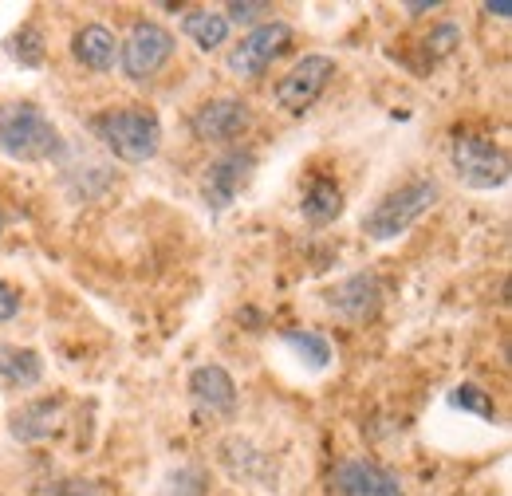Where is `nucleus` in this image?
<instances>
[{
  "label": "nucleus",
  "instance_id": "9",
  "mask_svg": "<svg viewBox=\"0 0 512 496\" xmlns=\"http://www.w3.org/2000/svg\"><path fill=\"white\" fill-rule=\"evenodd\" d=\"M249 123H253L249 103L229 99V95H221V99H205V103L190 115V130L201 138V142H237V138L249 130Z\"/></svg>",
  "mask_w": 512,
  "mask_h": 496
},
{
  "label": "nucleus",
  "instance_id": "21",
  "mask_svg": "<svg viewBox=\"0 0 512 496\" xmlns=\"http://www.w3.org/2000/svg\"><path fill=\"white\" fill-rule=\"evenodd\" d=\"M453 406L473 410V414H481V418H497V406H493V398H489L481 386H457V390H453Z\"/></svg>",
  "mask_w": 512,
  "mask_h": 496
},
{
  "label": "nucleus",
  "instance_id": "27",
  "mask_svg": "<svg viewBox=\"0 0 512 496\" xmlns=\"http://www.w3.org/2000/svg\"><path fill=\"white\" fill-rule=\"evenodd\" d=\"M0 233H4V213H0Z\"/></svg>",
  "mask_w": 512,
  "mask_h": 496
},
{
  "label": "nucleus",
  "instance_id": "14",
  "mask_svg": "<svg viewBox=\"0 0 512 496\" xmlns=\"http://www.w3.org/2000/svg\"><path fill=\"white\" fill-rule=\"evenodd\" d=\"M182 28H186V36H190L201 52H217L229 40V20L217 8H190L186 20H182Z\"/></svg>",
  "mask_w": 512,
  "mask_h": 496
},
{
  "label": "nucleus",
  "instance_id": "13",
  "mask_svg": "<svg viewBox=\"0 0 512 496\" xmlns=\"http://www.w3.org/2000/svg\"><path fill=\"white\" fill-rule=\"evenodd\" d=\"M71 52H75V60L83 63V67H91V71H111L115 60H119V40H115L111 28L87 24L83 32H75Z\"/></svg>",
  "mask_w": 512,
  "mask_h": 496
},
{
  "label": "nucleus",
  "instance_id": "4",
  "mask_svg": "<svg viewBox=\"0 0 512 496\" xmlns=\"http://www.w3.org/2000/svg\"><path fill=\"white\" fill-rule=\"evenodd\" d=\"M449 158H453V170L465 186L473 189H497L509 182V154L501 142H493L489 134H457L449 142Z\"/></svg>",
  "mask_w": 512,
  "mask_h": 496
},
{
  "label": "nucleus",
  "instance_id": "12",
  "mask_svg": "<svg viewBox=\"0 0 512 496\" xmlns=\"http://www.w3.org/2000/svg\"><path fill=\"white\" fill-rule=\"evenodd\" d=\"M190 394L209 414H233L237 410V386L221 367H197L190 374Z\"/></svg>",
  "mask_w": 512,
  "mask_h": 496
},
{
  "label": "nucleus",
  "instance_id": "23",
  "mask_svg": "<svg viewBox=\"0 0 512 496\" xmlns=\"http://www.w3.org/2000/svg\"><path fill=\"white\" fill-rule=\"evenodd\" d=\"M40 496H103L99 485H87V481H56V485H48Z\"/></svg>",
  "mask_w": 512,
  "mask_h": 496
},
{
  "label": "nucleus",
  "instance_id": "2",
  "mask_svg": "<svg viewBox=\"0 0 512 496\" xmlns=\"http://www.w3.org/2000/svg\"><path fill=\"white\" fill-rule=\"evenodd\" d=\"M95 134L127 166L150 162L158 154V146H162V123L146 107H115V111L99 115L95 119Z\"/></svg>",
  "mask_w": 512,
  "mask_h": 496
},
{
  "label": "nucleus",
  "instance_id": "6",
  "mask_svg": "<svg viewBox=\"0 0 512 496\" xmlns=\"http://www.w3.org/2000/svg\"><path fill=\"white\" fill-rule=\"evenodd\" d=\"M288 44H292V28L284 20H264L249 36H241V44L229 52V71L241 79H256L272 67V60L288 52Z\"/></svg>",
  "mask_w": 512,
  "mask_h": 496
},
{
  "label": "nucleus",
  "instance_id": "17",
  "mask_svg": "<svg viewBox=\"0 0 512 496\" xmlns=\"http://www.w3.org/2000/svg\"><path fill=\"white\" fill-rule=\"evenodd\" d=\"M56 406L60 402H32V406H24L16 418H12V434L20 437V441H36V437H48L56 426Z\"/></svg>",
  "mask_w": 512,
  "mask_h": 496
},
{
  "label": "nucleus",
  "instance_id": "1",
  "mask_svg": "<svg viewBox=\"0 0 512 496\" xmlns=\"http://www.w3.org/2000/svg\"><path fill=\"white\" fill-rule=\"evenodd\" d=\"M0 150L16 162H48L64 158V134L36 103H4L0 107Z\"/></svg>",
  "mask_w": 512,
  "mask_h": 496
},
{
  "label": "nucleus",
  "instance_id": "10",
  "mask_svg": "<svg viewBox=\"0 0 512 496\" xmlns=\"http://www.w3.org/2000/svg\"><path fill=\"white\" fill-rule=\"evenodd\" d=\"M253 170H256L253 150H229V154H221V158L205 170V201L221 213V209L233 205V197L245 189Z\"/></svg>",
  "mask_w": 512,
  "mask_h": 496
},
{
  "label": "nucleus",
  "instance_id": "3",
  "mask_svg": "<svg viewBox=\"0 0 512 496\" xmlns=\"http://www.w3.org/2000/svg\"><path fill=\"white\" fill-rule=\"evenodd\" d=\"M438 201V186L430 178H414L406 186L390 189L383 201L363 217V233L375 237V241H394L402 237L430 205Z\"/></svg>",
  "mask_w": 512,
  "mask_h": 496
},
{
  "label": "nucleus",
  "instance_id": "22",
  "mask_svg": "<svg viewBox=\"0 0 512 496\" xmlns=\"http://www.w3.org/2000/svg\"><path fill=\"white\" fill-rule=\"evenodd\" d=\"M264 16H272V4H253V0H237V4H229L225 8V20L233 24H260Z\"/></svg>",
  "mask_w": 512,
  "mask_h": 496
},
{
  "label": "nucleus",
  "instance_id": "25",
  "mask_svg": "<svg viewBox=\"0 0 512 496\" xmlns=\"http://www.w3.org/2000/svg\"><path fill=\"white\" fill-rule=\"evenodd\" d=\"M457 40H461L457 28H453V24H442V28L434 32V40H426V48H434V56H446V52L457 48Z\"/></svg>",
  "mask_w": 512,
  "mask_h": 496
},
{
  "label": "nucleus",
  "instance_id": "20",
  "mask_svg": "<svg viewBox=\"0 0 512 496\" xmlns=\"http://www.w3.org/2000/svg\"><path fill=\"white\" fill-rule=\"evenodd\" d=\"M12 56L24 63V67H40L44 63V36L36 28H24L16 40H12Z\"/></svg>",
  "mask_w": 512,
  "mask_h": 496
},
{
  "label": "nucleus",
  "instance_id": "5",
  "mask_svg": "<svg viewBox=\"0 0 512 496\" xmlns=\"http://www.w3.org/2000/svg\"><path fill=\"white\" fill-rule=\"evenodd\" d=\"M119 60H123V71L134 83H150L166 63L174 60V36L154 20H138L127 40L119 44Z\"/></svg>",
  "mask_w": 512,
  "mask_h": 496
},
{
  "label": "nucleus",
  "instance_id": "19",
  "mask_svg": "<svg viewBox=\"0 0 512 496\" xmlns=\"http://www.w3.org/2000/svg\"><path fill=\"white\" fill-rule=\"evenodd\" d=\"M284 339H288V347H292L296 355H304L312 367H323V363L331 359V347H327V339L312 335V331H288Z\"/></svg>",
  "mask_w": 512,
  "mask_h": 496
},
{
  "label": "nucleus",
  "instance_id": "18",
  "mask_svg": "<svg viewBox=\"0 0 512 496\" xmlns=\"http://www.w3.org/2000/svg\"><path fill=\"white\" fill-rule=\"evenodd\" d=\"M158 496H209V477L201 469L186 465V469H178V473L166 477V485H162Z\"/></svg>",
  "mask_w": 512,
  "mask_h": 496
},
{
  "label": "nucleus",
  "instance_id": "7",
  "mask_svg": "<svg viewBox=\"0 0 512 496\" xmlns=\"http://www.w3.org/2000/svg\"><path fill=\"white\" fill-rule=\"evenodd\" d=\"M335 79V60L327 56H304L288 67V75L276 83V107L288 115H304Z\"/></svg>",
  "mask_w": 512,
  "mask_h": 496
},
{
  "label": "nucleus",
  "instance_id": "11",
  "mask_svg": "<svg viewBox=\"0 0 512 496\" xmlns=\"http://www.w3.org/2000/svg\"><path fill=\"white\" fill-rule=\"evenodd\" d=\"M327 304L339 311V315L355 319V323H367V319H375V311L383 304V288H379L375 276L359 272V276H347L339 288H331Z\"/></svg>",
  "mask_w": 512,
  "mask_h": 496
},
{
  "label": "nucleus",
  "instance_id": "8",
  "mask_svg": "<svg viewBox=\"0 0 512 496\" xmlns=\"http://www.w3.org/2000/svg\"><path fill=\"white\" fill-rule=\"evenodd\" d=\"M327 496H402V485L383 465L367 457H347L327 477Z\"/></svg>",
  "mask_w": 512,
  "mask_h": 496
},
{
  "label": "nucleus",
  "instance_id": "16",
  "mask_svg": "<svg viewBox=\"0 0 512 496\" xmlns=\"http://www.w3.org/2000/svg\"><path fill=\"white\" fill-rule=\"evenodd\" d=\"M300 213L312 225H331L343 213V193H339V186L327 182V178H316L308 186V193H304V201H300Z\"/></svg>",
  "mask_w": 512,
  "mask_h": 496
},
{
  "label": "nucleus",
  "instance_id": "15",
  "mask_svg": "<svg viewBox=\"0 0 512 496\" xmlns=\"http://www.w3.org/2000/svg\"><path fill=\"white\" fill-rule=\"evenodd\" d=\"M0 378L12 382V386H20V390H28V386H36V382L44 378V363H40V355L28 351V347L0 343Z\"/></svg>",
  "mask_w": 512,
  "mask_h": 496
},
{
  "label": "nucleus",
  "instance_id": "26",
  "mask_svg": "<svg viewBox=\"0 0 512 496\" xmlns=\"http://www.w3.org/2000/svg\"><path fill=\"white\" fill-rule=\"evenodd\" d=\"M485 12H489V16H497V20H509L512 4H509V0H497V4L489 0V4H485Z\"/></svg>",
  "mask_w": 512,
  "mask_h": 496
},
{
  "label": "nucleus",
  "instance_id": "24",
  "mask_svg": "<svg viewBox=\"0 0 512 496\" xmlns=\"http://www.w3.org/2000/svg\"><path fill=\"white\" fill-rule=\"evenodd\" d=\"M20 292L8 284V280H0V323H8V319H16L20 315Z\"/></svg>",
  "mask_w": 512,
  "mask_h": 496
}]
</instances>
